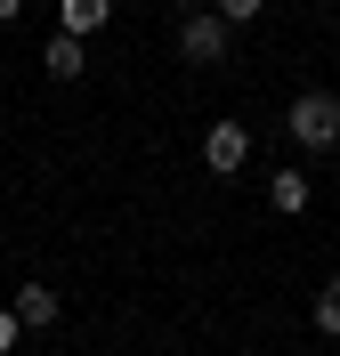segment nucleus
Wrapping results in <instances>:
<instances>
[{"mask_svg": "<svg viewBox=\"0 0 340 356\" xmlns=\"http://www.w3.org/2000/svg\"><path fill=\"white\" fill-rule=\"evenodd\" d=\"M8 316H17V324H33V332H49V324H57V291H49V284H17Z\"/></svg>", "mask_w": 340, "mask_h": 356, "instance_id": "20e7f679", "label": "nucleus"}, {"mask_svg": "<svg viewBox=\"0 0 340 356\" xmlns=\"http://www.w3.org/2000/svg\"><path fill=\"white\" fill-rule=\"evenodd\" d=\"M41 65L57 73V81H81V41H73V33H57V41L41 49Z\"/></svg>", "mask_w": 340, "mask_h": 356, "instance_id": "423d86ee", "label": "nucleus"}, {"mask_svg": "<svg viewBox=\"0 0 340 356\" xmlns=\"http://www.w3.org/2000/svg\"><path fill=\"white\" fill-rule=\"evenodd\" d=\"M17 8H24V0H0V24H8V17H17Z\"/></svg>", "mask_w": 340, "mask_h": 356, "instance_id": "9b49d317", "label": "nucleus"}, {"mask_svg": "<svg viewBox=\"0 0 340 356\" xmlns=\"http://www.w3.org/2000/svg\"><path fill=\"white\" fill-rule=\"evenodd\" d=\"M227 33H235V24H227L219 8H195V17L179 24V57H186V65H219V57H227Z\"/></svg>", "mask_w": 340, "mask_h": 356, "instance_id": "f03ea898", "label": "nucleus"}, {"mask_svg": "<svg viewBox=\"0 0 340 356\" xmlns=\"http://www.w3.org/2000/svg\"><path fill=\"white\" fill-rule=\"evenodd\" d=\"M17 332H24V324H17V316H8V308H0V356L17 348Z\"/></svg>", "mask_w": 340, "mask_h": 356, "instance_id": "9d476101", "label": "nucleus"}, {"mask_svg": "<svg viewBox=\"0 0 340 356\" xmlns=\"http://www.w3.org/2000/svg\"><path fill=\"white\" fill-rule=\"evenodd\" d=\"M259 8H268V0H219V17H227V24H251Z\"/></svg>", "mask_w": 340, "mask_h": 356, "instance_id": "1a4fd4ad", "label": "nucleus"}, {"mask_svg": "<svg viewBox=\"0 0 340 356\" xmlns=\"http://www.w3.org/2000/svg\"><path fill=\"white\" fill-rule=\"evenodd\" d=\"M106 17H113V0H57V24H65L73 41H90Z\"/></svg>", "mask_w": 340, "mask_h": 356, "instance_id": "39448f33", "label": "nucleus"}, {"mask_svg": "<svg viewBox=\"0 0 340 356\" xmlns=\"http://www.w3.org/2000/svg\"><path fill=\"white\" fill-rule=\"evenodd\" d=\"M268 202H275V211H308V178H300V170H275L268 178Z\"/></svg>", "mask_w": 340, "mask_h": 356, "instance_id": "0eeeda50", "label": "nucleus"}, {"mask_svg": "<svg viewBox=\"0 0 340 356\" xmlns=\"http://www.w3.org/2000/svg\"><path fill=\"white\" fill-rule=\"evenodd\" d=\"M316 332H332V340H340V275L316 291Z\"/></svg>", "mask_w": 340, "mask_h": 356, "instance_id": "6e6552de", "label": "nucleus"}, {"mask_svg": "<svg viewBox=\"0 0 340 356\" xmlns=\"http://www.w3.org/2000/svg\"><path fill=\"white\" fill-rule=\"evenodd\" d=\"M284 130H292V146H308V154L340 146V97H332V89H300L292 113H284Z\"/></svg>", "mask_w": 340, "mask_h": 356, "instance_id": "f257e3e1", "label": "nucleus"}, {"mask_svg": "<svg viewBox=\"0 0 340 356\" xmlns=\"http://www.w3.org/2000/svg\"><path fill=\"white\" fill-rule=\"evenodd\" d=\"M203 162H211L219 178H235V170L251 162V130H243V122H211V130H203Z\"/></svg>", "mask_w": 340, "mask_h": 356, "instance_id": "7ed1b4c3", "label": "nucleus"}]
</instances>
